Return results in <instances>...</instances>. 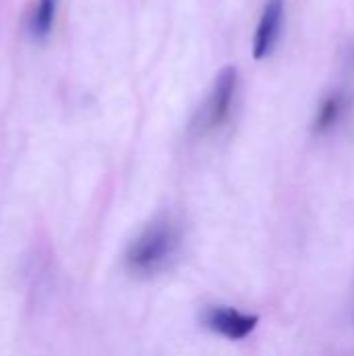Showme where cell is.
I'll return each mask as SVG.
<instances>
[{
	"label": "cell",
	"mask_w": 354,
	"mask_h": 356,
	"mask_svg": "<svg viewBox=\"0 0 354 356\" xmlns=\"http://www.w3.org/2000/svg\"><path fill=\"white\" fill-rule=\"evenodd\" d=\"M236 88H238V69L227 65L219 71V75L215 77V83L211 88V94L207 96L200 111L194 115L192 125H190L192 134L207 136V134L219 129L227 121V117L232 113Z\"/></svg>",
	"instance_id": "obj_2"
},
{
	"label": "cell",
	"mask_w": 354,
	"mask_h": 356,
	"mask_svg": "<svg viewBox=\"0 0 354 356\" xmlns=\"http://www.w3.org/2000/svg\"><path fill=\"white\" fill-rule=\"evenodd\" d=\"M284 10H286L284 0H267L252 40V56L257 60H263L273 52L284 25Z\"/></svg>",
	"instance_id": "obj_4"
},
{
	"label": "cell",
	"mask_w": 354,
	"mask_h": 356,
	"mask_svg": "<svg viewBox=\"0 0 354 356\" xmlns=\"http://www.w3.org/2000/svg\"><path fill=\"white\" fill-rule=\"evenodd\" d=\"M342 106H344V100L340 94H332L323 100L319 113H317V119H315V131L317 134H323L328 129H332L336 125V121L340 119L342 115Z\"/></svg>",
	"instance_id": "obj_6"
},
{
	"label": "cell",
	"mask_w": 354,
	"mask_h": 356,
	"mask_svg": "<svg viewBox=\"0 0 354 356\" xmlns=\"http://www.w3.org/2000/svg\"><path fill=\"white\" fill-rule=\"evenodd\" d=\"M182 240V225L173 217H156L127 246L125 269L134 277H154L167 271L179 254Z\"/></svg>",
	"instance_id": "obj_1"
},
{
	"label": "cell",
	"mask_w": 354,
	"mask_h": 356,
	"mask_svg": "<svg viewBox=\"0 0 354 356\" xmlns=\"http://www.w3.org/2000/svg\"><path fill=\"white\" fill-rule=\"evenodd\" d=\"M200 323L213 334L238 342L248 338L257 330L259 317L250 313H242L232 307H207L200 313Z\"/></svg>",
	"instance_id": "obj_3"
},
{
	"label": "cell",
	"mask_w": 354,
	"mask_h": 356,
	"mask_svg": "<svg viewBox=\"0 0 354 356\" xmlns=\"http://www.w3.org/2000/svg\"><path fill=\"white\" fill-rule=\"evenodd\" d=\"M58 0H35L29 17H27V33L33 42H44L54 25Z\"/></svg>",
	"instance_id": "obj_5"
}]
</instances>
